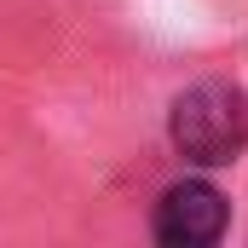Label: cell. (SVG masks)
Wrapping results in <instances>:
<instances>
[{"label": "cell", "instance_id": "2", "mask_svg": "<svg viewBox=\"0 0 248 248\" xmlns=\"http://www.w3.org/2000/svg\"><path fill=\"white\" fill-rule=\"evenodd\" d=\"M225 219H231V202L208 179H185V185L162 190V202L150 214V231L168 248H208V243L225 237Z\"/></svg>", "mask_w": 248, "mask_h": 248}, {"label": "cell", "instance_id": "1", "mask_svg": "<svg viewBox=\"0 0 248 248\" xmlns=\"http://www.w3.org/2000/svg\"><path fill=\"white\" fill-rule=\"evenodd\" d=\"M173 150L196 168H231L248 150V93L231 81H196L173 98Z\"/></svg>", "mask_w": 248, "mask_h": 248}]
</instances>
